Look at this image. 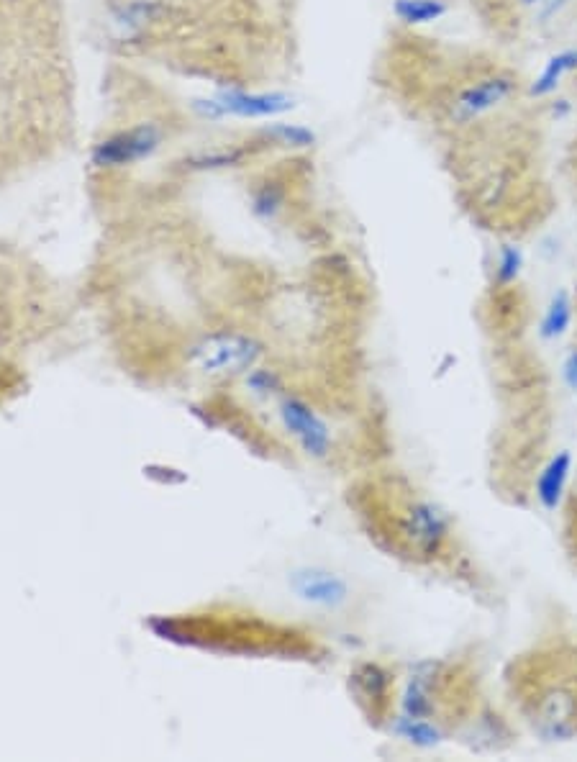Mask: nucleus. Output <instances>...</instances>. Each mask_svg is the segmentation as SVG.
<instances>
[{"label": "nucleus", "mask_w": 577, "mask_h": 762, "mask_svg": "<svg viewBox=\"0 0 577 762\" xmlns=\"http://www.w3.org/2000/svg\"><path fill=\"white\" fill-rule=\"evenodd\" d=\"M262 357V344L247 334L216 331L206 334L188 349V365L206 378H236L254 370Z\"/></svg>", "instance_id": "nucleus-1"}, {"label": "nucleus", "mask_w": 577, "mask_h": 762, "mask_svg": "<svg viewBox=\"0 0 577 762\" xmlns=\"http://www.w3.org/2000/svg\"><path fill=\"white\" fill-rule=\"evenodd\" d=\"M193 108L201 113L203 119H224V116H236V119H272L293 111L295 101L288 93H249V90L226 88L218 90L213 98L193 101Z\"/></svg>", "instance_id": "nucleus-2"}, {"label": "nucleus", "mask_w": 577, "mask_h": 762, "mask_svg": "<svg viewBox=\"0 0 577 762\" xmlns=\"http://www.w3.org/2000/svg\"><path fill=\"white\" fill-rule=\"evenodd\" d=\"M159 144H162V129L157 124H139L101 139L90 152V160L101 170L129 167L152 157Z\"/></svg>", "instance_id": "nucleus-3"}, {"label": "nucleus", "mask_w": 577, "mask_h": 762, "mask_svg": "<svg viewBox=\"0 0 577 762\" xmlns=\"http://www.w3.org/2000/svg\"><path fill=\"white\" fill-rule=\"evenodd\" d=\"M280 421H283L285 432L298 442V447L306 452V455L316 457V460H324L331 452V432L326 421L308 406L303 398L298 396H283L280 401Z\"/></svg>", "instance_id": "nucleus-4"}, {"label": "nucleus", "mask_w": 577, "mask_h": 762, "mask_svg": "<svg viewBox=\"0 0 577 762\" xmlns=\"http://www.w3.org/2000/svg\"><path fill=\"white\" fill-rule=\"evenodd\" d=\"M401 537L406 539L413 552L434 557L442 552L444 542H447V519L431 503L413 501L408 503L401 519Z\"/></svg>", "instance_id": "nucleus-5"}, {"label": "nucleus", "mask_w": 577, "mask_h": 762, "mask_svg": "<svg viewBox=\"0 0 577 762\" xmlns=\"http://www.w3.org/2000/svg\"><path fill=\"white\" fill-rule=\"evenodd\" d=\"M290 588L301 601L324 606V609H339L349 601V585L339 575L321 568H306L290 575Z\"/></svg>", "instance_id": "nucleus-6"}, {"label": "nucleus", "mask_w": 577, "mask_h": 762, "mask_svg": "<svg viewBox=\"0 0 577 762\" xmlns=\"http://www.w3.org/2000/svg\"><path fill=\"white\" fill-rule=\"evenodd\" d=\"M511 93H513V80L508 75L485 77V80H480V83L470 85V88L457 98V103H454V119L457 121L477 119V116L493 111L495 106H501Z\"/></svg>", "instance_id": "nucleus-7"}, {"label": "nucleus", "mask_w": 577, "mask_h": 762, "mask_svg": "<svg viewBox=\"0 0 577 762\" xmlns=\"http://www.w3.org/2000/svg\"><path fill=\"white\" fill-rule=\"evenodd\" d=\"M570 467H572L570 452H557V455L547 462V467L542 470L539 480H536V498H539L542 506L549 508V511L560 506L567 478H570Z\"/></svg>", "instance_id": "nucleus-8"}, {"label": "nucleus", "mask_w": 577, "mask_h": 762, "mask_svg": "<svg viewBox=\"0 0 577 762\" xmlns=\"http://www.w3.org/2000/svg\"><path fill=\"white\" fill-rule=\"evenodd\" d=\"M577 70V49H567V52L554 54L552 60L547 62V67L542 70V75L536 77L534 85L529 88V93L534 98H544V95H552L554 90L560 88L562 77L570 75Z\"/></svg>", "instance_id": "nucleus-9"}, {"label": "nucleus", "mask_w": 577, "mask_h": 762, "mask_svg": "<svg viewBox=\"0 0 577 762\" xmlns=\"http://www.w3.org/2000/svg\"><path fill=\"white\" fill-rule=\"evenodd\" d=\"M393 13L406 26H424L447 13L444 0H395Z\"/></svg>", "instance_id": "nucleus-10"}, {"label": "nucleus", "mask_w": 577, "mask_h": 762, "mask_svg": "<svg viewBox=\"0 0 577 762\" xmlns=\"http://www.w3.org/2000/svg\"><path fill=\"white\" fill-rule=\"evenodd\" d=\"M570 321H572V303H570V296L562 290V293H557V296L552 298V303H549L547 314H544V321H542V334L547 339L562 337V334L570 329Z\"/></svg>", "instance_id": "nucleus-11"}, {"label": "nucleus", "mask_w": 577, "mask_h": 762, "mask_svg": "<svg viewBox=\"0 0 577 762\" xmlns=\"http://www.w3.org/2000/svg\"><path fill=\"white\" fill-rule=\"evenodd\" d=\"M267 139L293 149H308L316 144V134L301 124H272L265 129Z\"/></svg>", "instance_id": "nucleus-12"}, {"label": "nucleus", "mask_w": 577, "mask_h": 762, "mask_svg": "<svg viewBox=\"0 0 577 762\" xmlns=\"http://www.w3.org/2000/svg\"><path fill=\"white\" fill-rule=\"evenodd\" d=\"M398 732H401L403 737L408 739V742H413V745H421V747H434L436 742L442 739L439 729L431 727L429 721L411 719V716H406V719L398 724Z\"/></svg>", "instance_id": "nucleus-13"}, {"label": "nucleus", "mask_w": 577, "mask_h": 762, "mask_svg": "<svg viewBox=\"0 0 577 762\" xmlns=\"http://www.w3.org/2000/svg\"><path fill=\"white\" fill-rule=\"evenodd\" d=\"M354 680L365 688V698H372V701H383L385 693H388V673L380 670L377 665H365L354 673Z\"/></svg>", "instance_id": "nucleus-14"}, {"label": "nucleus", "mask_w": 577, "mask_h": 762, "mask_svg": "<svg viewBox=\"0 0 577 762\" xmlns=\"http://www.w3.org/2000/svg\"><path fill=\"white\" fill-rule=\"evenodd\" d=\"M152 11L154 8L149 6V3H139V0H136V3H131V6H126V8H121V11H118L116 24L121 26V31H124V34H134V31L142 29L149 18H152Z\"/></svg>", "instance_id": "nucleus-15"}, {"label": "nucleus", "mask_w": 577, "mask_h": 762, "mask_svg": "<svg viewBox=\"0 0 577 762\" xmlns=\"http://www.w3.org/2000/svg\"><path fill=\"white\" fill-rule=\"evenodd\" d=\"M521 265H524V254H521L519 247H511V244H506V247L501 249V260H498V283L501 285H508L513 283V280L519 278V272H521Z\"/></svg>", "instance_id": "nucleus-16"}, {"label": "nucleus", "mask_w": 577, "mask_h": 762, "mask_svg": "<svg viewBox=\"0 0 577 762\" xmlns=\"http://www.w3.org/2000/svg\"><path fill=\"white\" fill-rule=\"evenodd\" d=\"M280 203H283V193L275 188V185H262L257 193H254V213L257 216H265V219H270V216H275V211L280 208Z\"/></svg>", "instance_id": "nucleus-17"}, {"label": "nucleus", "mask_w": 577, "mask_h": 762, "mask_svg": "<svg viewBox=\"0 0 577 762\" xmlns=\"http://www.w3.org/2000/svg\"><path fill=\"white\" fill-rule=\"evenodd\" d=\"M242 160V152H236V149H229V152H211V154H201V157H195L190 160L193 167H229L236 165V162Z\"/></svg>", "instance_id": "nucleus-18"}, {"label": "nucleus", "mask_w": 577, "mask_h": 762, "mask_svg": "<svg viewBox=\"0 0 577 762\" xmlns=\"http://www.w3.org/2000/svg\"><path fill=\"white\" fill-rule=\"evenodd\" d=\"M567 3H570V0H521V6L534 8V11L542 18L552 16V13H557L560 8H565Z\"/></svg>", "instance_id": "nucleus-19"}, {"label": "nucleus", "mask_w": 577, "mask_h": 762, "mask_svg": "<svg viewBox=\"0 0 577 762\" xmlns=\"http://www.w3.org/2000/svg\"><path fill=\"white\" fill-rule=\"evenodd\" d=\"M565 383L570 385L572 390H577V349L565 362Z\"/></svg>", "instance_id": "nucleus-20"}]
</instances>
